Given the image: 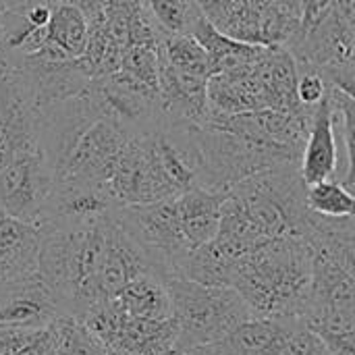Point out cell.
<instances>
[{
  "instance_id": "obj_18",
  "label": "cell",
  "mask_w": 355,
  "mask_h": 355,
  "mask_svg": "<svg viewBox=\"0 0 355 355\" xmlns=\"http://www.w3.org/2000/svg\"><path fill=\"white\" fill-rule=\"evenodd\" d=\"M89 33L87 17L73 4L54 0L50 21L46 27V42L67 58H79L85 50Z\"/></svg>"
},
{
  "instance_id": "obj_4",
  "label": "cell",
  "mask_w": 355,
  "mask_h": 355,
  "mask_svg": "<svg viewBox=\"0 0 355 355\" xmlns=\"http://www.w3.org/2000/svg\"><path fill=\"white\" fill-rule=\"evenodd\" d=\"M164 283L177 324V354L214 345L252 318L250 308L233 287H212L189 279H164Z\"/></svg>"
},
{
  "instance_id": "obj_3",
  "label": "cell",
  "mask_w": 355,
  "mask_h": 355,
  "mask_svg": "<svg viewBox=\"0 0 355 355\" xmlns=\"http://www.w3.org/2000/svg\"><path fill=\"white\" fill-rule=\"evenodd\" d=\"M312 254L304 239L262 241L237 262L231 287L252 318H302L310 302Z\"/></svg>"
},
{
  "instance_id": "obj_8",
  "label": "cell",
  "mask_w": 355,
  "mask_h": 355,
  "mask_svg": "<svg viewBox=\"0 0 355 355\" xmlns=\"http://www.w3.org/2000/svg\"><path fill=\"white\" fill-rule=\"evenodd\" d=\"M98 119H102V110L89 87L79 96L35 110V144L54 175H58L75 144Z\"/></svg>"
},
{
  "instance_id": "obj_5",
  "label": "cell",
  "mask_w": 355,
  "mask_h": 355,
  "mask_svg": "<svg viewBox=\"0 0 355 355\" xmlns=\"http://www.w3.org/2000/svg\"><path fill=\"white\" fill-rule=\"evenodd\" d=\"M198 144L202 154V187L229 191L239 181L258 173L300 166V156L264 139L229 133L210 125L198 127Z\"/></svg>"
},
{
  "instance_id": "obj_27",
  "label": "cell",
  "mask_w": 355,
  "mask_h": 355,
  "mask_svg": "<svg viewBox=\"0 0 355 355\" xmlns=\"http://www.w3.org/2000/svg\"><path fill=\"white\" fill-rule=\"evenodd\" d=\"M177 355H223L214 345H206V347H196V349H187V352H179Z\"/></svg>"
},
{
  "instance_id": "obj_21",
  "label": "cell",
  "mask_w": 355,
  "mask_h": 355,
  "mask_svg": "<svg viewBox=\"0 0 355 355\" xmlns=\"http://www.w3.org/2000/svg\"><path fill=\"white\" fill-rule=\"evenodd\" d=\"M162 35L191 33L202 17L198 0H141Z\"/></svg>"
},
{
  "instance_id": "obj_26",
  "label": "cell",
  "mask_w": 355,
  "mask_h": 355,
  "mask_svg": "<svg viewBox=\"0 0 355 355\" xmlns=\"http://www.w3.org/2000/svg\"><path fill=\"white\" fill-rule=\"evenodd\" d=\"M62 2H69V4L77 6V8L89 19V17H94L96 12H100L102 6H104L108 0H62Z\"/></svg>"
},
{
  "instance_id": "obj_29",
  "label": "cell",
  "mask_w": 355,
  "mask_h": 355,
  "mask_svg": "<svg viewBox=\"0 0 355 355\" xmlns=\"http://www.w3.org/2000/svg\"><path fill=\"white\" fill-rule=\"evenodd\" d=\"M171 355H177V354H171Z\"/></svg>"
},
{
  "instance_id": "obj_23",
  "label": "cell",
  "mask_w": 355,
  "mask_h": 355,
  "mask_svg": "<svg viewBox=\"0 0 355 355\" xmlns=\"http://www.w3.org/2000/svg\"><path fill=\"white\" fill-rule=\"evenodd\" d=\"M119 71L129 79L158 89V56L156 48L150 46H129L123 52Z\"/></svg>"
},
{
  "instance_id": "obj_1",
  "label": "cell",
  "mask_w": 355,
  "mask_h": 355,
  "mask_svg": "<svg viewBox=\"0 0 355 355\" xmlns=\"http://www.w3.org/2000/svg\"><path fill=\"white\" fill-rule=\"evenodd\" d=\"M310 214L300 168H270L239 181L225 193L216 235L248 250L270 239H304Z\"/></svg>"
},
{
  "instance_id": "obj_16",
  "label": "cell",
  "mask_w": 355,
  "mask_h": 355,
  "mask_svg": "<svg viewBox=\"0 0 355 355\" xmlns=\"http://www.w3.org/2000/svg\"><path fill=\"white\" fill-rule=\"evenodd\" d=\"M289 318H248L214 347L223 355H281Z\"/></svg>"
},
{
  "instance_id": "obj_10",
  "label": "cell",
  "mask_w": 355,
  "mask_h": 355,
  "mask_svg": "<svg viewBox=\"0 0 355 355\" xmlns=\"http://www.w3.org/2000/svg\"><path fill=\"white\" fill-rule=\"evenodd\" d=\"M300 177L306 185L337 179L354 189V160L343 152L335 131V119L329 96L310 112L308 135L300 156Z\"/></svg>"
},
{
  "instance_id": "obj_15",
  "label": "cell",
  "mask_w": 355,
  "mask_h": 355,
  "mask_svg": "<svg viewBox=\"0 0 355 355\" xmlns=\"http://www.w3.org/2000/svg\"><path fill=\"white\" fill-rule=\"evenodd\" d=\"M110 304L125 316L144 320H168L173 318V304L164 279L146 272L127 283Z\"/></svg>"
},
{
  "instance_id": "obj_7",
  "label": "cell",
  "mask_w": 355,
  "mask_h": 355,
  "mask_svg": "<svg viewBox=\"0 0 355 355\" xmlns=\"http://www.w3.org/2000/svg\"><path fill=\"white\" fill-rule=\"evenodd\" d=\"M54 187L56 175L40 148L25 150L0 168V212L37 227Z\"/></svg>"
},
{
  "instance_id": "obj_13",
  "label": "cell",
  "mask_w": 355,
  "mask_h": 355,
  "mask_svg": "<svg viewBox=\"0 0 355 355\" xmlns=\"http://www.w3.org/2000/svg\"><path fill=\"white\" fill-rule=\"evenodd\" d=\"M227 191L193 187L175 198L179 229L189 252L212 241L220 225V208Z\"/></svg>"
},
{
  "instance_id": "obj_20",
  "label": "cell",
  "mask_w": 355,
  "mask_h": 355,
  "mask_svg": "<svg viewBox=\"0 0 355 355\" xmlns=\"http://www.w3.org/2000/svg\"><path fill=\"white\" fill-rule=\"evenodd\" d=\"M306 206L310 212L327 218L354 216V191L337 179L306 185Z\"/></svg>"
},
{
  "instance_id": "obj_11",
  "label": "cell",
  "mask_w": 355,
  "mask_h": 355,
  "mask_svg": "<svg viewBox=\"0 0 355 355\" xmlns=\"http://www.w3.org/2000/svg\"><path fill=\"white\" fill-rule=\"evenodd\" d=\"M62 316V308L40 272L0 285V324L46 329Z\"/></svg>"
},
{
  "instance_id": "obj_12",
  "label": "cell",
  "mask_w": 355,
  "mask_h": 355,
  "mask_svg": "<svg viewBox=\"0 0 355 355\" xmlns=\"http://www.w3.org/2000/svg\"><path fill=\"white\" fill-rule=\"evenodd\" d=\"M35 106L12 69L0 64V168L17 154L37 148Z\"/></svg>"
},
{
  "instance_id": "obj_25",
  "label": "cell",
  "mask_w": 355,
  "mask_h": 355,
  "mask_svg": "<svg viewBox=\"0 0 355 355\" xmlns=\"http://www.w3.org/2000/svg\"><path fill=\"white\" fill-rule=\"evenodd\" d=\"M329 83L322 77V73L297 64V83H295V94L297 102L304 108H314L329 96Z\"/></svg>"
},
{
  "instance_id": "obj_22",
  "label": "cell",
  "mask_w": 355,
  "mask_h": 355,
  "mask_svg": "<svg viewBox=\"0 0 355 355\" xmlns=\"http://www.w3.org/2000/svg\"><path fill=\"white\" fill-rule=\"evenodd\" d=\"M54 355H116L112 354L79 318L62 316L56 322Z\"/></svg>"
},
{
  "instance_id": "obj_19",
  "label": "cell",
  "mask_w": 355,
  "mask_h": 355,
  "mask_svg": "<svg viewBox=\"0 0 355 355\" xmlns=\"http://www.w3.org/2000/svg\"><path fill=\"white\" fill-rule=\"evenodd\" d=\"M156 56H158V62L168 64L179 71H187V73H196L204 77H210L214 73L206 50L200 46V42L191 33L162 35L156 46Z\"/></svg>"
},
{
  "instance_id": "obj_28",
  "label": "cell",
  "mask_w": 355,
  "mask_h": 355,
  "mask_svg": "<svg viewBox=\"0 0 355 355\" xmlns=\"http://www.w3.org/2000/svg\"><path fill=\"white\" fill-rule=\"evenodd\" d=\"M29 2H33V0H0V15L8 12V10H15L19 6H25Z\"/></svg>"
},
{
  "instance_id": "obj_17",
  "label": "cell",
  "mask_w": 355,
  "mask_h": 355,
  "mask_svg": "<svg viewBox=\"0 0 355 355\" xmlns=\"http://www.w3.org/2000/svg\"><path fill=\"white\" fill-rule=\"evenodd\" d=\"M191 35L206 50L214 73L225 71V69H233V67H239V64L254 62L264 54L266 48H270V46L248 44V42H239L235 37H229L220 29H216L204 15L196 21V25L191 29Z\"/></svg>"
},
{
  "instance_id": "obj_14",
  "label": "cell",
  "mask_w": 355,
  "mask_h": 355,
  "mask_svg": "<svg viewBox=\"0 0 355 355\" xmlns=\"http://www.w3.org/2000/svg\"><path fill=\"white\" fill-rule=\"evenodd\" d=\"M40 229L0 212V285L37 272Z\"/></svg>"
},
{
  "instance_id": "obj_2",
  "label": "cell",
  "mask_w": 355,
  "mask_h": 355,
  "mask_svg": "<svg viewBox=\"0 0 355 355\" xmlns=\"http://www.w3.org/2000/svg\"><path fill=\"white\" fill-rule=\"evenodd\" d=\"M40 229L37 272L64 316L81 318L96 306L98 281L108 258L114 212L92 223H44Z\"/></svg>"
},
{
  "instance_id": "obj_9",
  "label": "cell",
  "mask_w": 355,
  "mask_h": 355,
  "mask_svg": "<svg viewBox=\"0 0 355 355\" xmlns=\"http://www.w3.org/2000/svg\"><path fill=\"white\" fill-rule=\"evenodd\" d=\"M133 135L137 133L110 119H98L75 144L73 152L56 175V183L104 187L121 152Z\"/></svg>"
},
{
  "instance_id": "obj_24",
  "label": "cell",
  "mask_w": 355,
  "mask_h": 355,
  "mask_svg": "<svg viewBox=\"0 0 355 355\" xmlns=\"http://www.w3.org/2000/svg\"><path fill=\"white\" fill-rule=\"evenodd\" d=\"M281 355H335L302 318H289Z\"/></svg>"
},
{
  "instance_id": "obj_6",
  "label": "cell",
  "mask_w": 355,
  "mask_h": 355,
  "mask_svg": "<svg viewBox=\"0 0 355 355\" xmlns=\"http://www.w3.org/2000/svg\"><path fill=\"white\" fill-rule=\"evenodd\" d=\"M112 354H177V324L168 320H144L121 314L110 302L96 306L79 318Z\"/></svg>"
}]
</instances>
